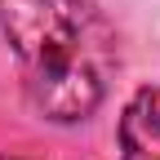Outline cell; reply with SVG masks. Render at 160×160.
Wrapping results in <instances>:
<instances>
[{"instance_id":"cell-1","label":"cell","mask_w":160,"mask_h":160,"mask_svg":"<svg viewBox=\"0 0 160 160\" xmlns=\"http://www.w3.org/2000/svg\"><path fill=\"white\" fill-rule=\"evenodd\" d=\"M0 36L18 58L27 102L45 120H89L107 98L116 36L89 0H0Z\"/></svg>"},{"instance_id":"cell-2","label":"cell","mask_w":160,"mask_h":160,"mask_svg":"<svg viewBox=\"0 0 160 160\" xmlns=\"http://www.w3.org/2000/svg\"><path fill=\"white\" fill-rule=\"evenodd\" d=\"M120 160H160V98L147 89L120 116Z\"/></svg>"},{"instance_id":"cell-3","label":"cell","mask_w":160,"mask_h":160,"mask_svg":"<svg viewBox=\"0 0 160 160\" xmlns=\"http://www.w3.org/2000/svg\"><path fill=\"white\" fill-rule=\"evenodd\" d=\"M0 160H18V156H0Z\"/></svg>"}]
</instances>
